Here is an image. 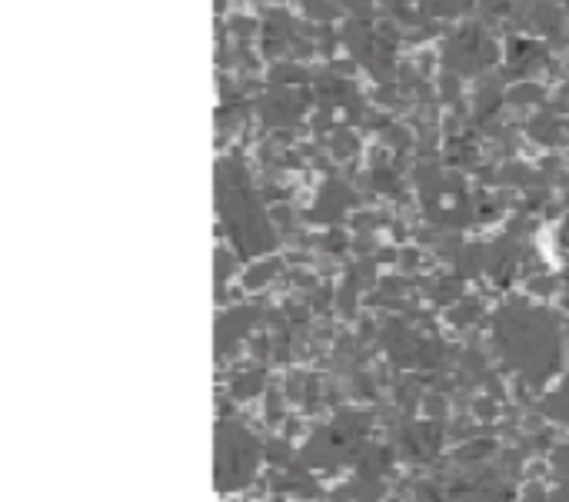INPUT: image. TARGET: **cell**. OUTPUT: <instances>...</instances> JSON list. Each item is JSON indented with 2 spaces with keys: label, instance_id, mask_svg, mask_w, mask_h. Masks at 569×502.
Segmentation results:
<instances>
[{
  "label": "cell",
  "instance_id": "obj_1",
  "mask_svg": "<svg viewBox=\"0 0 569 502\" xmlns=\"http://www.w3.org/2000/svg\"><path fill=\"white\" fill-rule=\"evenodd\" d=\"M493 340L507 363L533 386L547 383L563 360L560 323L543 310H503L493 323Z\"/></svg>",
  "mask_w": 569,
  "mask_h": 502
},
{
  "label": "cell",
  "instance_id": "obj_3",
  "mask_svg": "<svg viewBox=\"0 0 569 502\" xmlns=\"http://www.w3.org/2000/svg\"><path fill=\"white\" fill-rule=\"evenodd\" d=\"M250 313H233V317H223L220 323H217V337H220V353H227L250 327H253V320H247Z\"/></svg>",
  "mask_w": 569,
  "mask_h": 502
},
{
  "label": "cell",
  "instance_id": "obj_2",
  "mask_svg": "<svg viewBox=\"0 0 569 502\" xmlns=\"http://www.w3.org/2000/svg\"><path fill=\"white\" fill-rule=\"evenodd\" d=\"M257 453L260 446L253 443V436L240 426H223L217 436V483L223 493L240 490L253 480L257 473Z\"/></svg>",
  "mask_w": 569,
  "mask_h": 502
},
{
  "label": "cell",
  "instance_id": "obj_5",
  "mask_svg": "<svg viewBox=\"0 0 569 502\" xmlns=\"http://www.w3.org/2000/svg\"><path fill=\"white\" fill-rule=\"evenodd\" d=\"M557 470L563 473V480H569V446L557 450Z\"/></svg>",
  "mask_w": 569,
  "mask_h": 502
},
{
  "label": "cell",
  "instance_id": "obj_4",
  "mask_svg": "<svg viewBox=\"0 0 569 502\" xmlns=\"http://www.w3.org/2000/svg\"><path fill=\"white\" fill-rule=\"evenodd\" d=\"M543 413L550 416V420H557V423H563L569 426V380L553 393V396H547V403H543Z\"/></svg>",
  "mask_w": 569,
  "mask_h": 502
},
{
  "label": "cell",
  "instance_id": "obj_6",
  "mask_svg": "<svg viewBox=\"0 0 569 502\" xmlns=\"http://www.w3.org/2000/svg\"><path fill=\"white\" fill-rule=\"evenodd\" d=\"M523 502H547V496H543V490H533V493H530Z\"/></svg>",
  "mask_w": 569,
  "mask_h": 502
}]
</instances>
